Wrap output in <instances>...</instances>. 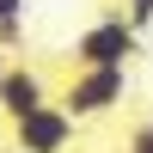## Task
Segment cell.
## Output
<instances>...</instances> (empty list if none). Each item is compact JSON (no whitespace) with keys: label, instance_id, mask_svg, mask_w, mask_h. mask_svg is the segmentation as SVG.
<instances>
[{"label":"cell","instance_id":"6da1fadb","mask_svg":"<svg viewBox=\"0 0 153 153\" xmlns=\"http://www.w3.org/2000/svg\"><path fill=\"white\" fill-rule=\"evenodd\" d=\"M123 98H129V68H74L49 104H61L74 123H92V117H110Z\"/></svg>","mask_w":153,"mask_h":153},{"label":"cell","instance_id":"7a4b0ae2","mask_svg":"<svg viewBox=\"0 0 153 153\" xmlns=\"http://www.w3.org/2000/svg\"><path fill=\"white\" fill-rule=\"evenodd\" d=\"M74 68H129V55H141V31H135L123 12H110V19H98L92 31L74 37Z\"/></svg>","mask_w":153,"mask_h":153},{"label":"cell","instance_id":"3957f363","mask_svg":"<svg viewBox=\"0 0 153 153\" xmlns=\"http://www.w3.org/2000/svg\"><path fill=\"white\" fill-rule=\"evenodd\" d=\"M74 135H80V123H74L61 104H37L31 117L12 123V153H68Z\"/></svg>","mask_w":153,"mask_h":153},{"label":"cell","instance_id":"277c9868","mask_svg":"<svg viewBox=\"0 0 153 153\" xmlns=\"http://www.w3.org/2000/svg\"><path fill=\"white\" fill-rule=\"evenodd\" d=\"M37 104H49L43 74H37V68H25V61H12V68L0 74V117H6V123H19V117H31Z\"/></svg>","mask_w":153,"mask_h":153},{"label":"cell","instance_id":"5b68a950","mask_svg":"<svg viewBox=\"0 0 153 153\" xmlns=\"http://www.w3.org/2000/svg\"><path fill=\"white\" fill-rule=\"evenodd\" d=\"M123 153H153V123H135L129 129V147Z\"/></svg>","mask_w":153,"mask_h":153},{"label":"cell","instance_id":"8992f818","mask_svg":"<svg viewBox=\"0 0 153 153\" xmlns=\"http://www.w3.org/2000/svg\"><path fill=\"white\" fill-rule=\"evenodd\" d=\"M0 25H25V0H0Z\"/></svg>","mask_w":153,"mask_h":153},{"label":"cell","instance_id":"52a82bcc","mask_svg":"<svg viewBox=\"0 0 153 153\" xmlns=\"http://www.w3.org/2000/svg\"><path fill=\"white\" fill-rule=\"evenodd\" d=\"M147 19H153V0H129V25H135V31H141Z\"/></svg>","mask_w":153,"mask_h":153},{"label":"cell","instance_id":"ba28073f","mask_svg":"<svg viewBox=\"0 0 153 153\" xmlns=\"http://www.w3.org/2000/svg\"><path fill=\"white\" fill-rule=\"evenodd\" d=\"M6 68H12V61H6V55H0V74H6Z\"/></svg>","mask_w":153,"mask_h":153},{"label":"cell","instance_id":"9c48e42d","mask_svg":"<svg viewBox=\"0 0 153 153\" xmlns=\"http://www.w3.org/2000/svg\"><path fill=\"white\" fill-rule=\"evenodd\" d=\"M0 129H6V117H0Z\"/></svg>","mask_w":153,"mask_h":153}]
</instances>
